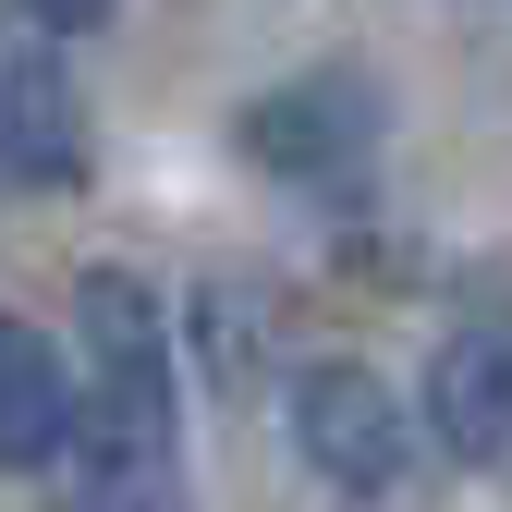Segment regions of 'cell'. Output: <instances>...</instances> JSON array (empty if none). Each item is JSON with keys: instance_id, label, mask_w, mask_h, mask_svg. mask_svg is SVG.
I'll list each match as a JSON object with an SVG mask.
<instances>
[{"instance_id": "8992f818", "label": "cell", "mask_w": 512, "mask_h": 512, "mask_svg": "<svg viewBox=\"0 0 512 512\" xmlns=\"http://www.w3.org/2000/svg\"><path fill=\"white\" fill-rule=\"evenodd\" d=\"M74 403H86V378L61 366V342L0 317V476H37L74 452Z\"/></svg>"}, {"instance_id": "277c9868", "label": "cell", "mask_w": 512, "mask_h": 512, "mask_svg": "<svg viewBox=\"0 0 512 512\" xmlns=\"http://www.w3.org/2000/svg\"><path fill=\"white\" fill-rule=\"evenodd\" d=\"M86 183V98L61 74V37L0 49V196H74Z\"/></svg>"}, {"instance_id": "7a4b0ae2", "label": "cell", "mask_w": 512, "mask_h": 512, "mask_svg": "<svg viewBox=\"0 0 512 512\" xmlns=\"http://www.w3.org/2000/svg\"><path fill=\"white\" fill-rule=\"evenodd\" d=\"M232 147L269 183H293V196L354 208L378 183V147H391V98H378L366 61H317V74H281V86H256L232 110Z\"/></svg>"}, {"instance_id": "3957f363", "label": "cell", "mask_w": 512, "mask_h": 512, "mask_svg": "<svg viewBox=\"0 0 512 512\" xmlns=\"http://www.w3.org/2000/svg\"><path fill=\"white\" fill-rule=\"evenodd\" d=\"M281 427H293V464H305L317 488H342V500H391V488L415 476V427H427V415H415L378 366L317 354V366L281 378Z\"/></svg>"}, {"instance_id": "5b68a950", "label": "cell", "mask_w": 512, "mask_h": 512, "mask_svg": "<svg viewBox=\"0 0 512 512\" xmlns=\"http://www.w3.org/2000/svg\"><path fill=\"white\" fill-rule=\"evenodd\" d=\"M427 439L452 464H512V330L488 317V330H452L427 354V391H415Z\"/></svg>"}, {"instance_id": "52a82bcc", "label": "cell", "mask_w": 512, "mask_h": 512, "mask_svg": "<svg viewBox=\"0 0 512 512\" xmlns=\"http://www.w3.org/2000/svg\"><path fill=\"white\" fill-rule=\"evenodd\" d=\"M13 13L37 25V37H86V25H110L122 0H13Z\"/></svg>"}, {"instance_id": "6da1fadb", "label": "cell", "mask_w": 512, "mask_h": 512, "mask_svg": "<svg viewBox=\"0 0 512 512\" xmlns=\"http://www.w3.org/2000/svg\"><path fill=\"white\" fill-rule=\"evenodd\" d=\"M74 512H183V378L147 269L74 281Z\"/></svg>"}]
</instances>
